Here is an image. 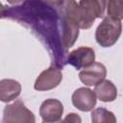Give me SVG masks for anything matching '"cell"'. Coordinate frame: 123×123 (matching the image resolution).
<instances>
[{"label":"cell","instance_id":"11","mask_svg":"<svg viewBox=\"0 0 123 123\" xmlns=\"http://www.w3.org/2000/svg\"><path fill=\"white\" fill-rule=\"evenodd\" d=\"M94 92L96 97L102 102H112L117 98V88L110 80H103L96 85Z\"/></svg>","mask_w":123,"mask_h":123},{"label":"cell","instance_id":"8","mask_svg":"<svg viewBox=\"0 0 123 123\" xmlns=\"http://www.w3.org/2000/svg\"><path fill=\"white\" fill-rule=\"evenodd\" d=\"M63 114V105L58 99H46L39 108V115L43 122H59Z\"/></svg>","mask_w":123,"mask_h":123},{"label":"cell","instance_id":"13","mask_svg":"<svg viewBox=\"0 0 123 123\" xmlns=\"http://www.w3.org/2000/svg\"><path fill=\"white\" fill-rule=\"evenodd\" d=\"M91 121L93 123H115L116 117L112 111L105 108H96L91 111Z\"/></svg>","mask_w":123,"mask_h":123},{"label":"cell","instance_id":"14","mask_svg":"<svg viewBox=\"0 0 123 123\" xmlns=\"http://www.w3.org/2000/svg\"><path fill=\"white\" fill-rule=\"evenodd\" d=\"M62 121L63 122H73V123H75V122H82V119L77 113L71 112V113H68Z\"/></svg>","mask_w":123,"mask_h":123},{"label":"cell","instance_id":"7","mask_svg":"<svg viewBox=\"0 0 123 123\" xmlns=\"http://www.w3.org/2000/svg\"><path fill=\"white\" fill-rule=\"evenodd\" d=\"M107 75L106 66L101 62H93L91 65L83 68L79 73L80 81L87 86H96L105 80Z\"/></svg>","mask_w":123,"mask_h":123},{"label":"cell","instance_id":"12","mask_svg":"<svg viewBox=\"0 0 123 123\" xmlns=\"http://www.w3.org/2000/svg\"><path fill=\"white\" fill-rule=\"evenodd\" d=\"M103 18L106 16L113 19H123V0H99Z\"/></svg>","mask_w":123,"mask_h":123},{"label":"cell","instance_id":"1","mask_svg":"<svg viewBox=\"0 0 123 123\" xmlns=\"http://www.w3.org/2000/svg\"><path fill=\"white\" fill-rule=\"evenodd\" d=\"M122 33L121 20L106 16L95 31L96 42L102 47H111L115 44Z\"/></svg>","mask_w":123,"mask_h":123},{"label":"cell","instance_id":"10","mask_svg":"<svg viewBox=\"0 0 123 123\" xmlns=\"http://www.w3.org/2000/svg\"><path fill=\"white\" fill-rule=\"evenodd\" d=\"M21 92V85L12 79H3L0 81V100L4 103L16 99Z\"/></svg>","mask_w":123,"mask_h":123},{"label":"cell","instance_id":"2","mask_svg":"<svg viewBox=\"0 0 123 123\" xmlns=\"http://www.w3.org/2000/svg\"><path fill=\"white\" fill-rule=\"evenodd\" d=\"M96 18H103L99 0H80L77 24L80 29H89Z\"/></svg>","mask_w":123,"mask_h":123},{"label":"cell","instance_id":"15","mask_svg":"<svg viewBox=\"0 0 123 123\" xmlns=\"http://www.w3.org/2000/svg\"><path fill=\"white\" fill-rule=\"evenodd\" d=\"M42 2H44L46 5H48L52 8L60 9L62 6L64 0H42Z\"/></svg>","mask_w":123,"mask_h":123},{"label":"cell","instance_id":"6","mask_svg":"<svg viewBox=\"0 0 123 123\" xmlns=\"http://www.w3.org/2000/svg\"><path fill=\"white\" fill-rule=\"evenodd\" d=\"M96 94L94 90L92 91L88 87H79L77 88L72 96H71V101L73 106L78 109L79 111H90L94 109L96 105Z\"/></svg>","mask_w":123,"mask_h":123},{"label":"cell","instance_id":"4","mask_svg":"<svg viewBox=\"0 0 123 123\" xmlns=\"http://www.w3.org/2000/svg\"><path fill=\"white\" fill-rule=\"evenodd\" d=\"M62 80V71L55 67L50 66L49 68L43 70L38 77L37 78L34 88L38 91H47L57 87Z\"/></svg>","mask_w":123,"mask_h":123},{"label":"cell","instance_id":"16","mask_svg":"<svg viewBox=\"0 0 123 123\" xmlns=\"http://www.w3.org/2000/svg\"><path fill=\"white\" fill-rule=\"evenodd\" d=\"M24 0H7V2L11 5H17V4H20L22 3Z\"/></svg>","mask_w":123,"mask_h":123},{"label":"cell","instance_id":"9","mask_svg":"<svg viewBox=\"0 0 123 123\" xmlns=\"http://www.w3.org/2000/svg\"><path fill=\"white\" fill-rule=\"evenodd\" d=\"M62 42L65 49L73 46L79 36V26L70 17L62 15Z\"/></svg>","mask_w":123,"mask_h":123},{"label":"cell","instance_id":"5","mask_svg":"<svg viewBox=\"0 0 123 123\" xmlns=\"http://www.w3.org/2000/svg\"><path fill=\"white\" fill-rule=\"evenodd\" d=\"M67 62L77 70L86 68L95 62V52L90 47L81 46L68 54Z\"/></svg>","mask_w":123,"mask_h":123},{"label":"cell","instance_id":"3","mask_svg":"<svg viewBox=\"0 0 123 123\" xmlns=\"http://www.w3.org/2000/svg\"><path fill=\"white\" fill-rule=\"evenodd\" d=\"M3 123H35L34 113L25 106L21 100H15L7 105L3 111Z\"/></svg>","mask_w":123,"mask_h":123}]
</instances>
